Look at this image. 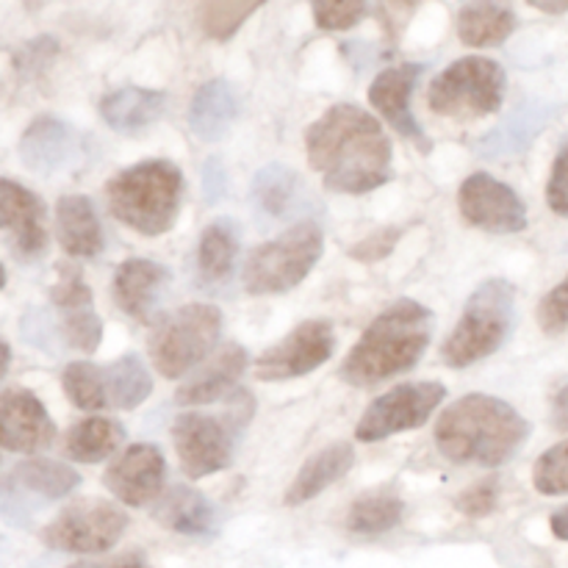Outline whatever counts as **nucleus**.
Instances as JSON below:
<instances>
[{"instance_id": "obj_1", "label": "nucleus", "mask_w": 568, "mask_h": 568, "mask_svg": "<svg viewBox=\"0 0 568 568\" xmlns=\"http://www.w3.org/2000/svg\"><path fill=\"white\" fill-rule=\"evenodd\" d=\"M305 150L331 192L366 194L392 181V139L361 105H331L305 131Z\"/></svg>"}, {"instance_id": "obj_2", "label": "nucleus", "mask_w": 568, "mask_h": 568, "mask_svg": "<svg viewBox=\"0 0 568 568\" xmlns=\"http://www.w3.org/2000/svg\"><path fill=\"white\" fill-rule=\"evenodd\" d=\"M530 422L491 394H466L436 422V444L453 464L503 466L530 438Z\"/></svg>"}, {"instance_id": "obj_3", "label": "nucleus", "mask_w": 568, "mask_h": 568, "mask_svg": "<svg viewBox=\"0 0 568 568\" xmlns=\"http://www.w3.org/2000/svg\"><path fill=\"white\" fill-rule=\"evenodd\" d=\"M433 336V314L416 300H397L364 331L353 353L344 358V383L372 388L410 372L425 355Z\"/></svg>"}, {"instance_id": "obj_4", "label": "nucleus", "mask_w": 568, "mask_h": 568, "mask_svg": "<svg viewBox=\"0 0 568 568\" xmlns=\"http://www.w3.org/2000/svg\"><path fill=\"white\" fill-rule=\"evenodd\" d=\"M181 194L183 172L164 159L128 166L105 183L111 216L142 236H161L175 225Z\"/></svg>"}, {"instance_id": "obj_5", "label": "nucleus", "mask_w": 568, "mask_h": 568, "mask_svg": "<svg viewBox=\"0 0 568 568\" xmlns=\"http://www.w3.org/2000/svg\"><path fill=\"white\" fill-rule=\"evenodd\" d=\"M516 322V288L508 281H486L477 286L460 314L458 325L442 347L444 364L453 369H466L477 361L497 353L510 336Z\"/></svg>"}, {"instance_id": "obj_6", "label": "nucleus", "mask_w": 568, "mask_h": 568, "mask_svg": "<svg viewBox=\"0 0 568 568\" xmlns=\"http://www.w3.org/2000/svg\"><path fill=\"white\" fill-rule=\"evenodd\" d=\"M325 250V236L316 222H300L292 231L250 253L242 281L250 294H283L311 275Z\"/></svg>"}, {"instance_id": "obj_7", "label": "nucleus", "mask_w": 568, "mask_h": 568, "mask_svg": "<svg viewBox=\"0 0 568 568\" xmlns=\"http://www.w3.org/2000/svg\"><path fill=\"white\" fill-rule=\"evenodd\" d=\"M505 75L503 64L486 55H466L453 61L442 75L433 78L427 89V103L436 114L455 120H475L503 109Z\"/></svg>"}, {"instance_id": "obj_8", "label": "nucleus", "mask_w": 568, "mask_h": 568, "mask_svg": "<svg viewBox=\"0 0 568 568\" xmlns=\"http://www.w3.org/2000/svg\"><path fill=\"white\" fill-rule=\"evenodd\" d=\"M222 333V311L214 305L192 303L166 316L150 338V358L166 381L189 375L211 349Z\"/></svg>"}, {"instance_id": "obj_9", "label": "nucleus", "mask_w": 568, "mask_h": 568, "mask_svg": "<svg viewBox=\"0 0 568 568\" xmlns=\"http://www.w3.org/2000/svg\"><path fill=\"white\" fill-rule=\"evenodd\" d=\"M250 403V394H242V405ZM231 410L225 419L209 414H181L172 422V442H175L178 460L186 477L200 480V477L216 475L227 469L233 460V444H236L239 430L244 427L247 416L253 414V405L244 410Z\"/></svg>"}, {"instance_id": "obj_10", "label": "nucleus", "mask_w": 568, "mask_h": 568, "mask_svg": "<svg viewBox=\"0 0 568 568\" xmlns=\"http://www.w3.org/2000/svg\"><path fill=\"white\" fill-rule=\"evenodd\" d=\"M78 483H81V475L59 460L33 458L17 464L0 477V516L9 525L28 527L42 505L64 499L67 494L75 491Z\"/></svg>"}, {"instance_id": "obj_11", "label": "nucleus", "mask_w": 568, "mask_h": 568, "mask_svg": "<svg viewBox=\"0 0 568 568\" xmlns=\"http://www.w3.org/2000/svg\"><path fill=\"white\" fill-rule=\"evenodd\" d=\"M128 527L125 510L105 499H78L42 530L44 547L55 552L100 555L116 547Z\"/></svg>"}, {"instance_id": "obj_12", "label": "nucleus", "mask_w": 568, "mask_h": 568, "mask_svg": "<svg viewBox=\"0 0 568 568\" xmlns=\"http://www.w3.org/2000/svg\"><path fill=\"white\" fill-rule=\"evenodd\" d=\"M444 397H447V388L442 383H403V386L377 397L364 410L355 438L372 444L397 436V433L416 430L436 414Z\"/></svg>"}, {"instance_id": "obj_13", "label": "nucleus", "mask_w": 568, "mask_h": 568, "mask_svg": "<svg viewBox=\"0 0 568 568\" xmlns=\"http://www.w3.org/2000/svg\"><path fill=\"white\" fill-rule=\"evenodd\" d=\"M336 336L327 320H308L294 327L288 336L272 344L258 361H255V377L266 383H281L303 377L308 372L320 369L325 361H331Z\"/></svg>"}, {"instance_id": "obj_14", "label": "nucleus", "mask_w": 568, "mask_h": 568, "mask_svg": "<svg viewBox=\"0 0 568 568\" xmlns=\"http://www.w3.org/2000/svg\"><path fill=\"white\" fill-rule=\"evenodd\" d=\"M458 209L469 225L488 233H519L527 227V205L508 183L475 172L458 192Z\"/></svg>"}, {"instance_id": "obj_15", "label": "nucleus", "mask_w": 568, "mask_h": 568, "mask_svg": "<svg viewBox=\"0 0 568 568\" xmlns=\"http://www.w3.org/2000/svg\"><path fill=\"white\" fill-rule=\"evenodd\" d=\"M50 300L61 314V333L67 344L81 353H94L103 342V322L94 311L92 288L83 281V272L72 264H61Z\"/></svg>"}, {"instance_id": "obj_16", "label": "nucleus", "mask_w": 568, "mask_h": 568, "mask_svg": "<svg viewBox=\"0 0 568 568\" xmlns=\"http://www.w3.org/2000/svg\"><path fill=\"white\" fill-rule=\"evenodd\" d=\"M166 464L164 455L153 444H133L105 471L103 483L120 503L131 508L155 503L164 491Z\"/></svg>"}, {"instance_id": "obj_17", "label": "nucleus", "mask_w": 568, "mask_h": 568, "mask_svg": "<svg viewBox=\"0 0 568 568\" xmlns=\"http://www.w3.org/2000/svg\"><path fill=\"white\" fill-rule=\"evenodd\" d=\"M55 425L42 399L26 388L0 394V447L9 453H42L53 444Z\"/></svg>"}, {"instance_id": "obj_18", "label": "nucleus", "mask_w": 568, "mask_h": 568, "mask_svg": "<svg viewBox=\"0 0 568 568\" xmlns=\"http://www.w3.org/2000/svg\"><path fill=\"white\" fill-rule=\"evenodd\" d=\"M422 72H425V67L414 64V61H408V64L388 67V70H383L381 75L372 81L369 103L375 105L383 116H386L388 125H392L399 136L410 139V142L419 144L425 153H430V148H433L430 139L425 136L419 120H416L414 111H410V94H414Z\"/></svg>"}, {"instance_id": "obj_19", "label": "nucleus", "mask_w": 568, "mask_h": 568, "mask_svg": "<svg viewBox=\"0 0 568 568\" xmlns=\"http://www.w3.org/2000/svg\"><path fill=\"white\" fill-rule=\"evenodd\" d=\"M83 153L78 131L55 116H39L26 128L20 139V159L37 175H59L70 170Z\"/></svg>"}, {"instance_id": "obj_20", "label": "nucleus", "mask_w": 568, "mask_h": 568, "mask_svg": "<svg viewBox=\"0 0 568 568\" xmlns=\"http://www.w3.org/2000/svg\"><path fill=\"white\" fill-rule=\"evenodd\" d=\"M0 231L9 233L22 258H39L48 250L44 203L31 189L9 178H0Z\"/></svg>"}, {"instance_id": "obj_21", "label": "nucleus", "mask_w": 568, "mask_h": 568, "mask_svg": "<svg viewBox=\"0 0 568 568\" xmlns=\"http://www.w3.org/2000/svg\"><path fill=\"white\" fill-rule=\"evenodd\" d=\"M170 281L172 272L159 261L128 258L122 261L114 275V300L122 314L148 322L155 305L161 303V294L166 292Z\"/></svg>"}, {"instance_id": "obj_22", "label": "nucleus", "mask_w": 568, "mask_h": 568, "mask_svg": "<svg viewBox=\"0 0 568 568\" xmlns=\"http://www.w3.org/2000/svg\"><path fill=\"white\" fill-rule=\"evenodd\" d=\"M247 369V349L239 347V344H225L203 369L194 377H189L175 394L178 405H209L214 399L227 397L233 392V386L239 383V377Z\"/></svg>"}, {"instance_id": "obj_23", "label": "nucleus", "mask_w": 568, "mask_h": 568, "mask_svg": "<svg viewBox=\"0 0 568 568\" xmlns=\"http://www.w3.org/2000/svg\"><path fill=\"white\" fill-rule=\"evenodd\" d=\"M55 236L61 250L72 258H94L103 250V227L94 214L92 200L67 194L55 203Z\"/></svg>"}, {"instance_id": "obj_24", "label": "nucleus", "mask_w": 568, "mask_h": 568, "mask_svg": "<svg viewBox=\"0 0 568 568\" xmlns=\"http://www.w3.org/2000/svg\"><path fill=\"white\" fill-rule=\"evenodd\" d=\"M353 464H355L353 444L347 442L331 444V447H325L322 453H316L314 458L305 460L303 469L297 471L294 483L288 486L283 503H286L288 508H297V505L320 497L327 486L342 480V477L353 469Z\"/></svg>"}, {"instance_id": "obj_25", "label": "nucleus", "mask_w": 568, "mask_h": 568, "mask_svg": "<svg viewBox=\"0 0 568 568\" xmlns=\"http://www.w3.org/2000/svg\"><path fill=\"white\" fill-rule=\"evenodd\" d=\"M239 116L236 89L227 81H209L194 92L192 109H189V128L203 142H220L227 136L231 125Z\"/></svg>"}, {"instance_id": "obj_26", "label": "nucleus", "mask_w": 568, "mask_h": 568, "mask_svg": "<svg viewBox=\"0 0 568 568\" xmlns=\"http://www.w3.org/2000/svg\"><path fill=\"white\" fill-rule=\"evenodd\" d=\"M155 519L181 536H209L216 527V508L209 497L189 486H172L155 503Z\"/></svg>"}, {"instance_id": "obj_27", "label": "nucleus", "mask_w": 568, "mask_h": 568, "mask_svg": "<svg viewBox=\"0 0 568 568\" xmlns=\"http://www.w3.org/2000/svg\"><path fill=\"white\" fill-rule=\"evenodd\" d=\"M166 109V94L155 89L122 87L100 100V116L116 133H136L153 125Z\"/></svg>"}, {"instance_id": "obj_28", "label": "nucleus", "mask_w": 568, "mask_h": 568, "mask_svg": "<svg viewBox=\"0 0 568 568\" xmlns=\"http://www.w3.org/2000/svg\"><path fill=\"white\" fill-rule=\"evenodd\" d=\"M516 31V11L508 0H475L458 14V37L469 48H497Z\"/></svg>"}, {"instance_id": "obj_29", "label": "nucleus", "mask_w": 568, "mask_h": 568, "mask_svg": "<svg viewBox=\"0 0 568 568\" xmlns=\"http://www.w3.org/2000/svg\"><path fill=\"white\" fill-rule=\"evenodd\" d=\"M253 200L261 214L281 220V216L294 214L305 200V186L294 170L281 164H270L255 175Z\"/></svg>"}, {"instance_id": "obj_30", "label": "nucleus", "mask_w": 568, "mask_h": 568, "mask_svg": "<svg viewBox=\"0 0 568 568\" xmlns=\"http://www.w3.org/2000/svg\"><path fill=\"white\" fill-rule=\"evenodd\" d=\"M122 442H125V430H122L120 422L94 416V419H83L75 427H70L64 449L78 464H100L109 455H114Z\"/></svg>"}, {"instance_id": "obj_31", "label": "nucleus", "mask_w": 568, "mask_h": 568, "mask_svg": "<svg viewBox=\"0 0 568 568\" xmlns=\"http://www.w3.org/2000/svg\"><path fill=\"white\" fill-rule=\"evenodd\" d=\"M103 375L105 394H109V408L133 410L153 392V377H150L148 366L142 364V358L136 353H128L111 366H103Z\"/></svg>"}, {"instance_id": "obj_32", "label": "nucleus", "mask_w": 568, "mask_h": 568, "mask_svg": "<svg viewBox=\"0 0 568 568\" xmlns=\"http://www.w3.org/2000/svg\"><path fill=\"white\" fill-rule=\"evenodd\" d=\"M239 255V227L233 220H216L211 222L209 227L200 236V247H197V264H200V275L205 281L216 283L225 281L231 275L233 264H236Z\"/></svg>"}, {"instance_id": "obj_33", "label": "nucleus", "mask_w": 568, "mask_h": 568, "mask_svg": "<svg viewBox=\"0 0 568 568\" xmlns=\"http://www.w3.org/2000/svg\"><path fill=\"white\" fill-rule=\"evenodd\" d=\"M403 499L394 494H366L349 508L347 530L355 536H381L403 521Z\"/></svg>"}, {"instance_id": "obj_34", "label": "nucleus", "mask_w": 568, "mask_h": 568, "mask_svg": "<svg viewBox=\"0 0 568 568\" xmlns=\"http://www.w3.org/2000/svg\"><path fill=\"white\" fill-rule=\"evenodd\" d=\"M549 111H536V109H525L514 116V120H505L503 125L494 128V133L488 139L480 142V155H510L525 150L527 144L536 139V133L541 131L544 122H547Z\"/></svg>"}, {"instance_id": "obj_35", "label": "nucleus", "mask_w": 568, "mask_h": 568, "mask_svg": "<svg viewBox=\"0 0 568 568\" xmlns=\"http://www.w3.org/2000/svg\"><path fill=\"white\" fill-rule=\"evenodd\" d=\"M67 397L81 410H103L109 408V394H105L103 366H94L89 361H75L61 375Z\"/></svg>"}, {"instance_id": "obj_36", "label": "nucleus", "mask_w": 568, "mask_h": 568, "mask_svg": "<svg viewBox=\"0 0 568 568\" xmlns=\"http://www.w3.org/2000/svg\"><path fill=\"white\" fill-rule=\"evenodd\" d=\"M266 0H203L200 20L211 39H231L244 26L255 9H261Z\"/></svg>"}, {"instance_id": "obj_37", "label": "nucleus", "mask_w": 568, "mask_h": 568, "mask_svg": "<svg viewBox=\"0 0 568 568\" xmlns=\"http://www.w3.org/2000/svg\"><path fill=\"white\" fill-rule=\"evenodd\" d=\"M532 483H536V491L544 494V497H564V494H568V442L555 444L552 449H547L536 460Z\"/></svg>"}, {"instance_id": "obj_38", "label": "nucleus", "mask_w": 568, "mask_h": 568, "mask_svg": "<svg viewBox=\"0 0 568 568\" xmlns=\"http://www.w3.org/2000/svg\"><path fill=\"white\" fill-rule=\"evenodd\" d=\"M311 9L322 31H347L364 20L369 0H311Z\"/></svg>"}, {"instance_id": "obj_39", "label": "nucleus", "mask_w": 568, "mask_h": 568, "mask_svg": "<svg viewBox=\"0 0 568 568\" xmlns=\"http://www.w3.org/2000/svg\"><path fill=\"white\" fill-rule=\"evenodd\" d=\"M538 325L544 333H564L568 327V275L538 305Z\"/></svg>"}, {"instance_id": "obj_40", "label": "nucleus", "mask_w": 568, "mask_h": 568, "mask_svg": "<svg viewBox=\"0 0 568 568\" xmlns=\"http://www.w3.org/2000/svg\"><path fill=\"white\" fill-rule=\"evenodd\" d=\"M499 499V486L497 480H486L471 486L464 497H458V510L460 514L471 516V519H480V516H488L494 508H497Z\"/></svg>"}, {"instance_id": "obj_41", "label": "nucleus", "mask_w": 568, "mask_h": 568, "mask_svg": "<svg viewBox=\"0 0 568 568\" xmlns=\"http://www.w3.org/2000/svg\"><path fill=\"white\" fill-rule=\"evenodd\" d=\"M547 203L555 214L568 216V142L560 148L547 183Z\"/></svg>"}, {"instance_id": "obj_42", "label": "nucleus", "mask_w": 568, "mask_h": 568, "mask_svg": "<svg viewBox=\"0 0 568 568\" xmlns=\"http://www.w3.org/2000/svg\"><path fill=\"white\" fill-rule=\"evenodd\" d=\"M399 236H403V231H399V227H386V231L375 233V236H369V239H364V242H361L358 247L353 250V255L358 261H366V264L386 258V255L392 253L394 247H397Z\"/></svg>"}, {"instance_id": "obj_43", "label": "nucleus", "mask_w": 568, "mask_h": 568, "mask_svg": "<svg viewBox=\"0 0 568 568\" xmlns=\"http://www.w3.org/2000/svg\"><path fill=\"white\" fill-rule=\"evenodd\" d=\"M67 568H148V564H144L142 555H120V558L109 560H83V564Z\"/></svg>"}, {"instance_id": "obj_44", "label": "nucleus", "mask_w": 568, "mask_h": 568, "mask_svg": "<svg viewBox=\"0 0 568 568\" xmlns=\"http://www.w3.org/2000/svg\"><path fill=\"white\" fill-rule=\"evenodd\" d=\"M205 192H209L211 203H214L216 197L222 200V194H225V172H222L220 161H211V164L205 166Z\"/></svg>"}, {"instance_id": "obj_45", "label": "nucleus", "mask_w": 568, "mask_h": 568, "mask_svg": "<svg viewBox=\"0 0 568 568\" xmlns=\"http://www.w3.org/2000/svg\"><path fill=\"white\" fill-rule=\"evenodd\" d=\"M552 422L558 430H568V386L560 388L552 399Z\"/></svg>"}, {"instance_id": "obj_46", "label": "nucleus", "mask_w": 568, "mask_h": 568, "mask_svg": "<svg viewBox=\"0 0 568 568\" xmlns=\"http://www.w3.org/2000/svg\"><path fill=\"white\" fill-rule=\"evenodd\" d=\"M527 3L544 14H566L568 11V0H527Z\"/></svg>"}, {"instance_id": "obj_47", "label": "nucleus", "mask_w": 568, "mask_h": 568, "mask_svg": "<svg viewBox=\"0 0 568 568\" xmlns=\"http://www.w3.org/2000/svg\"><path fill=\"white\" fill-rule=\"evenodd\" d=\"M549 527H552L555 538H560V541H568V505H566V508H560L558 514H552V519H549Z\"/></svg>"}, {"instance_id": "obj_48", "label": "nucleus", "mask_w": 568, "mask_h": 568, "mask_svg": "<svg viewBox=\"0 0 568 568\" xmlns=\"http://www.w3.org/2000/svg\"><path fill=\"white\" fill-rule=\"evenodd\" d=\"M9 364H11V349H9V344L0 338V381H3V375L9 372Z\"/></svg>"}, {"instance_id": "obj_49", "label": "nucleus", "mask_w": 568, "mask_h": 568, "mask_svg": "<svg viewBox=\"0 0 568 568\" xmlns=\"http://www.w3.org/2000/svg\"><path fill=\"white\" fill-rule=\"evenodd\" d=\"M394 6H403V9H410V6H416L419 3V0H392Z\"/></svg>"}, {"instance_id": "obj_50", "label": "nucleus", "mask_w": 568, "mask_h": 568, "mask_svg": "<svg viewBox=\"0 0 568 568\" xmlns=\"http://www.w3.org/2000/svg\"><path fill=\"white\" fill-rule=\"evenodd\" d=\"M6 286V270H3V264H0V288Z\"/></svg>"}]
</instances>
